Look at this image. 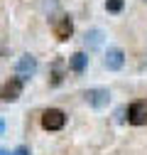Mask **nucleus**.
<instances>
[{
    "label": "nucleus",
    "mask_w": 147,
    "mask_h": 155,
    "mask_svg": "<svg viewBox=\"0 0 147 155\" xmlns=\"http://www.w3.org/2000/svg\"><path fill=\"white\" fill-rule=\"evenodd\" d=\"M22 79L20 76H10V79L0 86V99H3L5 104H12V101H17L22 96Z\"/></svg>",
    "instance_id": "obj_1"
},
{
    "label": "nucleus",
    "mask_w": 147,
    "mask_h": 155,
    "mask_svg": "<svg viewBox=\"0 0 147 155\" xmlns=\"http://www.w3.org/2000/svg\"><path fill=\"white\" fill-rule=\"evenodd\" d=\"M64 123H66V116L59 108H47L42 113V128L44 130H61Z\"/></svg>",
    "instance_id": "obj_2"
},
{
    "label": "nucleus",
    "mask_w": 147,
    "mask_h": 155,
    "mask_svg": "<svg viewBox=\"0 0 147 155\" xmlns=\"http://www.w3.org/2000/svg\"><path fill=\"white\" fill-rule=\"evenodd\" d=\"M83 96H86V104H88V106H93V108H105V106L110 104V91L103 89V86L88 89Z\"/></svg>",
    "instance_id": "obj_3"
},
{
    "label": "nucleus",
    "mask_w": 147,
    "mask_h": 155,
    "mask_svg": "<svg viewBox=\"0 0 147 155\" xmlns=\"http://www.w3.org/2000/svg\"><path fill=\"white\" fill-rule=\"evenodd\" d=\"M34 71H37V59L32 54H22L20 59H17V64H15V76H20L25 81L30 76H34Z\"/></svg>",
    "instance_id": "obj_4"
},
{
    "label": "nucleus",
    "mask_w": 147,
    "mask_h": 155,
    "mask_svg": "<svg viewBox=\"0 0 147 155\" xmlns=\"http://www.w3.org/2000/svg\"><path fill=\"white\" fill-rule=\"evenodd\" d=\"M127 121L133 126H145L147 123V101H133L127 108Z\"/></svg>",
    "instance_id": "obj_5"
},
{
    "label": "nucleus",
    "mask_w": 147,
    "mask_h": 155,
    "mask_svg": "<svg viewBox=\"0 0 147 155\" xmlns=\"http://www.w3.org/2000/svg\"><path fill=\"white\" fill-rule=\"evenodd\" d=\"M54 37H57V40H69V37L74 35V22H71V17L69 15H61V17H57V20H54Z\"/></svg>",
    "instance_id": "obj_6"
},
{
    "label": "nucleus",
    "mask_w": 147,
    "mask_h": 155,
    "mask_svg": "<svg viewBox=\"0 0 147 155\" xmlns=\"http://www.w3.org/2000/svg\"><path fill=\"white\" fill-rule=\"evenodd\" d=\"M123 64H125V52L120 47H110L105 52V67L110 71H118V69H123Z\"/></svg>",
    "instance_id": "obj_7"
},
{
    "label": "nucleus",
    "mask_w": 147,
    "mask_h": 155,
    "mask_svg": "<svg viewBox=\"0 0 147 155\" xmlns=\"http://www.w3.org/2000/svg\"><path fill=\"white\" fill-rule=\"evenodd\" d=\"M83 42H86V47H88V49H98V47L103 45V30H98V27H93V30H86V35H83Z\"/></svg>",
    "instance_id": "obj_8"
},
{
    "label": "nucleus",
    "mask_w": 147,
    "mask_h": 155,
    "mask_svg": "<svg viewBox=\"0 0 147 155\" xmlns=\"http://www.w3.org/2000/svg\"><path fill=\"white\" fill-rule=\"evenodd\" d=\"M86 64H88V54L86 52H76V54H71V59H69L71 71H76V74H81L86 69Z\"/></svg>",
    "instance_id": "obj_9"
},
{
    "label": "nucleus",
    "mask_w": 147,
    "mask_h": 155,
    "mask_svg": "<svg viewBox=\"0 0 147 155\" xmlns=\"http://www.w3.org/2000/svg\"><path fill=\"white\" fill-rule=\"evenodd\" d=\"M61 79H64V62L57 59V62L52 64V79H49V84L57 86V84H61Z\"/></svg>",
    "instance_id": "obj_10"
},
{
    "label": "nucleus",
    "mask_w": 147,
    "mask_h": 155,
    "mask_svg": "<svg viewBox=\"0 0 147 155\" xmlns=\"http://www.w3.org/2000/svg\"><path fill=\"white\" fill-rule=\"evenodd\" d=\"M125 8V0H105V10L108 12H120Z\"/></svg>",
    "instance_id": "obj_11"
},
{
    "label": "nucleus",
    "mask_w": 147,
    "mask_h": 155,
    "mask_svg": "<svg viewBox=\"0 0 147 155\" xmlns=\"http://www.w3.org/2000/svg\"><path fill=\"white\" fill-rule=\"evenodd\" d=\"M12 155H30V148H27V145H17V148L12 150Z\"/></svg>",
    "instance_id": "obj_12"
},
{
    "label": "nucleus",
    "mask_w": 147,
    "mask_h": 155,
    "mask_svg": "<svg viewBox=\"0 0 147 155\" xmlns=\"http://www.w3.org/2000/svg\"><path fill=\"white\" fill-rule=\"evenodd\" d=\"M3 133H5V121L0 118V135H3Z\"/></svg>",
    "instance_id": "obj_13"
},
{
    "label": "nucleus",
    "mask_w": 147,
    "mask_h": 155,
    "mask_svg": "<svg viewBox=\"0 0 147 155\" xmlns=\"http://www.w3.org/2000/svg\"><path fill=\"white\" fill-rule=\"evenodd\" d=\"M0 155H12L10 150H5V148H0Z\"/></svg>",
    "instance_id": "obj_14"
},
{
    "label": "nucleus",
    "mask_w": 147,
    "mask_h": 155,
    "mask_svg": "<svg viewBox=\"0 0 147 155\" xmlns=\"http://www.w3.org/2000/svg\"><path fill=\"white\" fill-rule=\"evenodd\" d=\"M145 3H147V0H145Z\"/></svg>",
    "instance_id": "obj_15"
}]
</instances>
